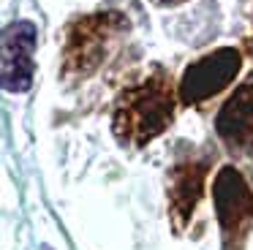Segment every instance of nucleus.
Returning a JSON list of instances; mask_svg holds the SVG:
<instances>
[{"label": "nucleus", "instance_id": "f257e3e1", "mask_svg": "<svg viewBox=\"0 0 253 250\" xmlns=\"http://www.w3.org/2000/svg\"><path fill=\"white\" fill-rule=\"evenodd\" d=\"M171 120V92L169 82L150 79L142 87L126 92L117 109L120 133L133 136L136 141H150Z\"/></svg>", "mask_w": 253, "mask_h": 250}, {"label": "nucleus", "instance_id": "f03ea898", "mask_svg": "<svg viewBox=\"0 0 253 250\" xmlns=\"http://www.w3.org/2000/svg\"><path fill=\"white\" fill-rule=\"evenodd\" d=\"M33 22L19 19L3 30V87L8 92H22L30 87V82H33Z\"/></svg>", "mask_w": 253, "mask_h": 250}, {"label": "nucleus", "instance_id": "7ed1b4c3", "mask_svg": "<svg viewBox=\"0 0 253 250\" xmlns=\"http://www.w3.org/2000/svg\"><path fill=\"white\" fill-rule=\"evenodd\" d=\"M237 68H240V54L234 49H220V52L210 54V57L193 63L185 71L182 79V98L188 103H196L210 98L212 92H218L220 87H226L234 79Z\"/></svg>", "mask_w": 253, "mask_h": 250}, {"label": "nucleus", "instance_id": "20e7f679", "mask_svg": "<svg viewBox=\"0 0 253 250\" xmlns=\"http://www.w3.org/2000/svg\"><path fill=\"white\" fill-rule=\"evenodd\" d=\"M215 204H218V215L223 223V234L237 237L245 231L248 223L253 217V196L248 190L245 179L234 171V168H223L220 177L215 179Z\"/></svg>", "mask_w": 253, "mask_h": 250}, {"label": "nucleus", "instance_id": "39448f33", "mask_svg": "<svg viewBox=\"0 0 253 250\" xmlns=\"http://www.w3.org/2000/svg\"><path fill=\"white\" fill-rule=\"evenodd\" d=\"M218 130L234 147L253 144V84H245L223 106L218 120Z\"/></svg>", "mask_w": 253, "mask_h": 250}, {"label": "nucleus", "instance_id": "423d86ee", "mask_svg": "<svg viewBox=\"0 0 253 250\" xmlns=\"http://www.w3.org/2000/svg\"><path fill=\"white\" fill-rule=\"evenodd\" d=\"M202 193V171L193 166L177 171V179H174V188H171V199H174V209L182 207L185 212H191L193 201L199 199Z\"/></svg>", "mask_w": 253, "mask_h": 250}]
</instances>
